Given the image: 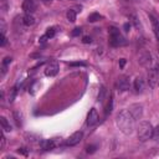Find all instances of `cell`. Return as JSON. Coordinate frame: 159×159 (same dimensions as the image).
<instances>
[{
  "label": "cell",
  "mask_w": 159,
  "mask_h": 159,
  "mask_svg": "<svg viewBox=\"0 0 159 159\" xmlns=\"http://www.w3.org/2000/svg\"><path fill=\"white\" fill-rule=\"evenodd\" d=\"M138 61L143 67H146V69H148V70L154 67V65H153V63H154L153 56L148 51H142L141 55H139V57H138Z\"/></svg>",
  "instance_id": "277c9868"
},
{
  "label": "cell",
  "mask_w": 159,
  "mask_h": 159,
  "mask_svg": "<svg viewBox=\"0 0 159 159\" xmlns=\"http://www.w3.org/2000/svg\"><path fill=\"white\" fill-rule=\"evenodd\" d=\"M66 16H67V20H69V21L75 22V21H76V11L72 10V9H70L69 11H67Z\"/></svg>",
  "instance_id": "2e32d148"
},
{
  "label": "cell",
  "mask_w": 159,
  "mask_h": 159,
  "mask_svg": "<svg viewBox=\"0 0 159 159\" xmlns=\"http://www.w3.org/2000/svg\"><path fill=\"white\" fill-rule=\"evenodd\" d=\"M153 126L147 121H142L138 126V138L141 142H146L153 137Z\"/></svg>",
  "instance_id": "7a4b0ae2"
},
{
  "label": "cell",
  "mask_w": 159,
  "mask_h": 159,
  "mask_svg": "<svg viewBox=\"0 0 159 159\" xmlns=\"http://www.w3.org/2000/svg\"><path fill=\"white\" fill-rule=\"evenodd\" d=\"M82 137H83V133H82V132H75L73 134H71L70 137L67 138L66 144H67V146H76V144H78V143L81 142Z\"/></svg>",
  "instance_id": "ba28073f"
},
{
  "label": "cell",
  "mask_w": 159,
  "mask_h": 159,
  "mask_svg": "<svg viewBox=\"0 0 159 159\" xmlns=\"http://www.w3.org/2000/svg\"><path fill=\"white\" fill-rule=\"evenodd\" d=\"M0 123H1V127H3L4 132H10L11 131V126H10V123L7 122V119L5 118V117H0Z\"/></svg>",
  "instance_id": "9a60e30c"
},
{
  "label": "cell",
  "mask_w": 159,
  "mask_h": 159,
  "mask_svg": "<svg viewBox=\"0 0 159 159\" xmlns=\"http://www.w3.org/2000/svg\"><path fill=\"white\" fill-rule=\"evenodd\" d=\"M59 69H60V67H59V62L57 61H52V62H50L47 65L46 70H45V75H46L47 77H54V76L57 75Z\"/></svg>",
  "instance_id": "8992f818"
},
{
  "label": "cell",
  "mask_w": 159,
  "mask_h": 159,
  "mask_svg": "<svg viewBox=\"0 0 159 159\" xmlns=\"http://www.w3.org/2000/svg\"><path fill=\"white\" fill-rule=\"evenodd\" d=\"M46 39H49V37H47L46 35H45V36H42V37H41V39H40V41H41V42H45V41H46Z\"/></svg>",
  "instance_id": "836d02e7"
},
{
  "label": "cell",
  "mask_w": 159,
  "mask_h": 159,
  "mask_svg": "<svg viewBox=\"0 0 159 159\" xmlns=\"http://www.w3.org/2000/svg\"><path fill=\"white\" fill-rule=\"evenodd\" d=\"M18 152H19V153H21V154H22V156H25V157H26V156H28V150H26L25 148H20V149H19V150H18Z\"/></svg>",
  "instance_id": "1f68e13d"
},
{
  "label": "cell",
  "mask_w": 159,
  "mask_h": 159,
  "mask_svg": "<svg viewBox=\"0 0 159 159\" xmlns=\"http://www.w3.org/2000/svg\"><path fill=\"white\" fill-rule=\"evenodd\" d=\"M116 123L121 129V132L126 135L132 134L135 128V118L132 116V113L128 111V109L119 111V113L117 115V118H116Z\"/></svg>",
  "instance_id": "6da1fadb"
},
{
  "label": "cell",
  "mask_w": 159,
  "mask_h": 159,
  "mask_svg": "<svg viewBox=\"0 0 159 159\" xmlns=\"http://www.w3.org/2000/svg\"><path fill=\"white\" fill-rule=\"evenodd\" d=\"M22 22H24L26 26H31L35 24V18H34L31 14H26L25 16L22 18Z\"/></svg>",
  "instance_id": "5bb4252c"
},
{
  "label": "cell",
  "mask_w": 159,
  "mask_h": 159,
  "mask_svg": "<svg viewBox=\"0 0 159 159\" xmlns=\"http://www.w3.org/2000/svg\"><path fill=\"white\" fill-rule=\"evenodd\" d=\"M134 88L137 92H143V90H144V80L142 77H137L134 80Z\"/></svg>",
  "instance_id": "4fadbf2b"
},
{
  "label": "cell",
  "mask_w": 159,
  "mask_h": 159,
  "mask_svg": "<svg viewBox=\"0 0 159 159\" xmlns=\"http://www.w3.org/2000/svg\"><path fill=\"white\" fill-rule=\"evenodd\" d=\"M22 10L26 14H32L36 10V1L35 0H25L22 3Z\"/></svg>",
  "instance_id": "30bf717a"
},
{
  "label": "cell",
  "mask_w": 159,
  "mask_h": 159,
  "mask_svg": "<svg viewBox=\"0 0 159 159\" xmlns=\"http://www.w3.org/2000/svg\"><path fill=\"white\" fill-rule=\"evenodd\" d=\"M55 34H56V30H55L54 28H49V29L46 30V34H45V35H46L49 39H51V37L55 36Z\"/></svg>",
  "instance_id": "44dd1931"
},
{
  "label": "cell",
  "mask_w": 159,
  "mask_h": 159,
  "mask_svg": "<svg viewBox=\"0 0 159 159\" xmlns=\"http://www.w3.org/2000/svg\"><path fill=\"white\" fill-rule=\"evenodd\" d=\"M70 66H86L85 62H71Z\"/></svg>",
  "instance_id": "f1b7e54d"
},
{
  "label": "cell",
  "mask_w": 159,
  "mask_h": 159,
  "mask_svg": "<svg viewBox=\"0 0 159 159\" xmlns=\"http://www.w3.org/2000/svg\"><path fill=\"white\" fill-rule=\"evenodd\" d=\"M4 147H5V135H4V133H1V146H0V148L4 149Z\"/></svg>",
  "instance_id": "4dcf8cb0"
},
{
  "label": "cell",
  "mask_w": 159,
  "mask_h": 159,
  "mask_svg": "<svg viewBox=\"0 0 159 159\" xmlns=\"http://www.w3.org/2000/svg\"><path fill=\"white\" fill-rule=\"evenodd\" d=\"M154 69H157V70L159 71V60L157 61V65H156V67H154Z\"/></svg>",
  "instance_id": "e575fe53"
},
{
  "label": "cell",
  "mask_w": 159,
  "mask_h": 159,
  "mask_svg": "<svg viewBox=\"0 0 159 159\" xmlns=\"http://www.w3.org/2000/svg\"><path fill=\"white\" fill-rule=\"evenodd\" d=\"M123 1H132V0H123Z\"/></svg>",
  "instance_id": "d590c367"
},
{
  "label": "cell",
  "mask_w": 159,
  "mask_h": 159,
  "mask_svg": "<svg viewBox=\"0 0 159 159\" xmlns=\"http://www.w3.org/2000/svg\"><path fill=\"white\" fill-rule=\"evenodd\" d=\"M123 29H124V31H129V29H131V22H126V24L123 25Z\"/></svg>",
  "instance_id": "f546056e"
},
{
  "label": "cell",
  "mask_w": 159,
  "mask_h": 159,
  "mask_svg": "<svg viewBox=\"0 0 159 159\" xmlns=\"http://www.w3.org/2000/svg\"><path fill=\"white\" fill-rule=\"evenodd\" d=\"M112 106H113V97L112 96H109V101H108V103L107 106H106V115H108V113H111L112 112Z\"/></svg>",
  "instance_id": "d6986e66"
},
{
  "label": "cell",
  "mask_w": 159,
  "mask_h": 159,
  "mask_svg": "<svg viewBox=\"0 0 159 159\" xmlns=\"http://www.w3.org/2000/svg\"><path fill=\"white\" fill-rule=\"evenodd\" d=\"M94 152H96V147H94V146H88V147H87V153L92 154Z\"/></svg>",
  "instance_id": "484cf974"
},
{
  "label": "cell",
  "mask_w": 159,
  "mask_h": 159,
  "mask_svg": "<svg viewBox=\"0 0 159 159\" xmlns=\"http://www.w3.org/2000/svg\"><path fill=\"white\" fill-rule=\"evenodd\" d=\"M98 118H100V117H98L97 109L92 108L88 112V116H87V124H88V126H94V124L98 122Z\"/></svg>",
  "instance_id": "8fae6325"
},
{
  "label": "cell",
  "mask_w": 159,
  "mask_h": 159,
  "mask_svg": "<svg viewBox=\"0 0 159 159\" xmlns=\"http://www.w3.org/2000/svg\"><path fill=\"white\" fill-rule=\"evenodd\" d=\"M100 19H102V16L98 13H93V14H91L90 16H88V21L90 22H94V21H98Z\"/></svg>",
  "instance_id": "ac0fdd59"
},
{
  "label": "cell",
  "mask_w": 159,
  "mask_h": 159,
  "mask_svg": "<svg viewBox=\"0 0 159 159\" xmlns=\"http://www.w3.org/2000/svg\"><path fill=\"white\" fill-rule=\"evenodd\" d=\"M82 42H83V44H91V42H92V40H91L90 36H83Z\"/></svg>",
  "instance_id": "4316f807"
},
{
  "label": "cell",
  "mask_w": 159,
  "mask_h": 159,
  "mask_svg": "<svg viewBox=\"0 0 159 159\" xmlns=\"http://www.w3.org/2000/svg\"><path fill=\"white\" fill-rule=\"evenodd\" d=\"M40 146L45 150H51L57 146V143L55 142V139H42V141H40Z\"/></svg>",
  "instance_id": "7c38bea8"
},
{
  "label": "cell",
  "mask_w": 159,
  "mask_h": 159,
  "mask_svg": "<svg viewBox=\"0 0 159 159\" xmlns=\"http://www.w3.org/2000/svg\"><path fill=\"white\" fill-rule=\"evenodd\" d=\"M11 60H13L11 57H5V59H4V61H3V65L7 66V65H9V63H11Z\"/></svg>",
  "instance_id": "83f0119b"
},
{
  "label": "cell",
  "mask_w": 159,
  "mask_h": 159,
  "mask_svg": "<svg viewBox=\"0 0 159 159\" xmlns=\"http://www.w3.org/2000/svg\"><path fill=\"white\" fill-rule=\"evenodd\" d=\"M14 116H15V122H16V124L19 127L22 124V121H21V115H20V112H15L14 113Z\"/></svg>",
  "instance_id": "7402d4cb"
},
{
  "label": "cell",
  "mask_w": 159,
  "mask_h": 159,
  "mask_svg": "<svg viewBox=\"0 0 159 159\" xmlns=\"http://www.w3.org/2000/svg\"><path fill=\"white\" fill-rule=\"evenodd\" d=\"M0 46H5L6 45V37H5V35H4V34L1 32V35H0Z\"/></svg>",
  "instance_id": "cb8c5ba5"
},
{
  "label": "cell",
  "mask_w": 159,
  "mask_h": 159,
  "mask_svg": "<svg viewBox=\"0 0 159 159\" xmlns=\"http://www.w3.org/2000/svg\"><path fill=\"white\" fill-rule=\"evenodd\" d=\"M81 32H82V30L80 28H76V29H73V31H72V36H78V35H81Z\"/></svg>",
  "instance_id": "d4e9b609"
},
{
  "label": "cell",
  "mask_w": 159,
  "mask_h": 159,
  "mask_svg": "<svg viewBox=\"0 0 159 159\" xmlns=\"http://www.w3.org/2000/svg\"><path fill=\"white\" fill-rule=\"evenodd\" d=\"M129 22H131V24H133V25H134L137 29H139V28H141V24H139V20H138V18L135 16L134 14H131V15H129Z\"/></svg>",
  "instance_id": "e0dca14e"
},
{
  "label": "cell",
  "mask_w": 159,
  "mask_h": 159,
  "mask_svg": "<svg viewBox=\"0 0 159 159\" xmlns=\"http://www.w3.org/2000/svg\"><path fill=\"white\" fill-rule=\"evenodd\" d=\"M117 88H118V91H127L128 88H129V78H128L127 76H122L119 77L118 80H117V83H116Z\"/></svg>",
  "instance_id": "9c48e42d"
},
{
  "label": "cell",
  "mask_w": 159,
  "mask_h": 159,
  "mask_svg": "<svg viewBox=\"0 0 159 159\" xmlns=\"http://www.w3.org/2000/svg\"><path fill=\"white\" fill-rule=\"evenodd\" d=\"M124 65H126V59H121L119 60V66L121 67H124Z\"/></svg>",
  "instance_id": "d6a6232c"
},
{
  "label": "cell",
  "mask_w": 159,
  "mask_h": 159,
  "mask_svg": "<svg viewBox=\"0 0 159 159\" xmlns=\"http://www.w3.org/2000/svg\"><path fill=\"white\" fill-rule=\"evenodd\" d=\"M148 83L149 86L154 88V87H157L159 85V71L157 69H149L148 71Z\"/></svg>",
  "instance_id": "5b68a950"
},
{
  "label": "cell",
  "mask_w": 159,
  "mask_h": 159,
  "mask_svg": "<svg viewBox=\"0 0 159 159\" xmlns=\"http://www.w3.org/2000/svg\"><path fill=\"white\" fill-rule=\"evenodd\" d=\"M153 139L154 141L159 142V124L153 129Z\"/></svg>",
  "instance_id": "603a6c76"
},
{
  "label": "cell",
  "mask_w": 159,
  "mask_h": 159,
  "mask_svg": "<svg viewBox=\"0 0 159 159\" xmlns=\"http://www.w3.org/2000/svg\"><path fill=\"white\" fill-rule=\"evenodd\" d=\"M128 111L132 113V116H133L135 119H139V118H142V116H143V106L139 103L132 104Z\"/></svg>",
  "instance_id": "52a82bcc"
},
{
  "label": "cell",
  "mask_w": 159,
  "mask_h": 159,
  "mask_svg": "<svg viewBox=\"0 0 159 159\" xmlns=\"http://www.w3.org/2000/svg\"><path fill=\"white\" fill-rule=\"evenodd\" d=\"M108 34H109V44H111V46L118 47V46L126 45V40H124V37L122 35H121L119 30L117 28L111 26V28L108 29Z\"/></svg>",
  "instance_id": "3957f363"
},
{
  "label": "cell",
  "mask_w": 159,
  "mask_h": 159,
  "mask_svg": "<svg viewBox=\"0 0 159 159\" xmlns=\"http://www.w3.org/2000/svg\"><path fill=\"white\" fill-rule=\"evenodd\" d=\"M104 94H106V88H104L103 86H102V87H101V90H100V93H98V98H97V101H98V102H102V101H103Z\"/></svg>",
  "instance_id": "ffe728a7"
}]
</instances>
